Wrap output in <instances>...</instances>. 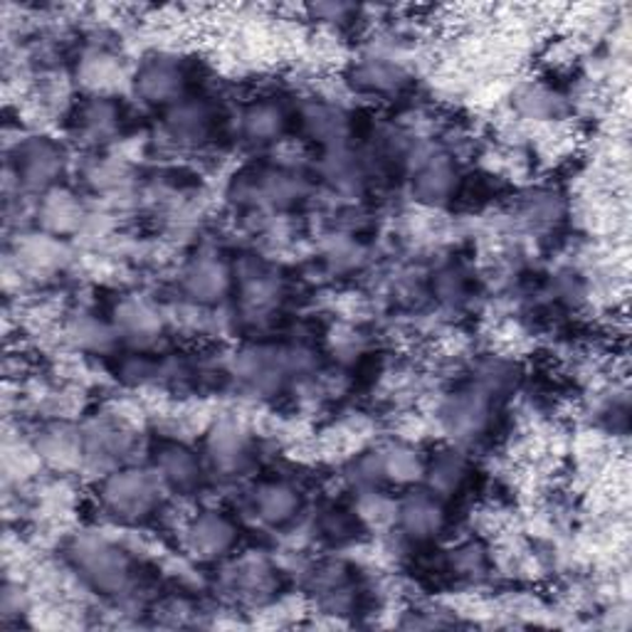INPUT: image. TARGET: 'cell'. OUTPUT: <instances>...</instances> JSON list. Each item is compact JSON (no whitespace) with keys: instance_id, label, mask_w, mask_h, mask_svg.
<instances>
[{"instance_id":"1","label":"cell","mask_w":632,"mask_h":632,"mask_svg":"<svg viewBox=\"0 0 632 632\" xmlns=\"http://www.w3.org/2000/svg\"><path fill=\"white\" fill-rule=\"evenodd\" d=\"M151 494H154V489L146 482V477L136 475V472H117V477L107 482V502L115 506V512L124 516L146 512Z\"/></svg>"},{"instance_id":"2","label":"cell","mask_w":632,"mask_h":632,"mask_svg":"<svg viewBox=\"0 0 632 632\" xmlns=\"http://www.w3.org/2000/svg\"><path fill=\"white\" fill-rule=\"evenodd\" d=\"M186 534L188 541L193 546V551H201V556H205V559L218 556L232 544V526L218 514L195 516Z\"/></svg>"},{"instance_id":"3","label":"cell","mask_w":632,"mask_h":632,"mask_svg":"<svg viewBox=\"0 0 632 632\" xmlns=\"http://www.w3.org/2000/svg\"><path fill=\"white\" fill-rule=\"evenodd\" d=\"M262 497L258 499L260 516L267 518L272 524L287 522L295 509H299V497L291 487L287 485H270L260 492Z\"/></svg>"}]
</instances>
